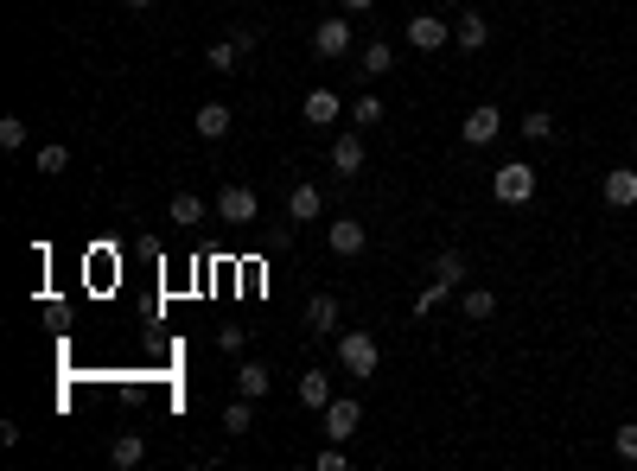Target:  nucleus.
<instances>
[{
    "label": "nucleus",
    "mask_w": 637,
    "mask_h": 471,
    "mask_svg": "<svg viewBox=\"0 0 637 471\" xmlns=\"http://www.w3.org/2000/svg\"><path fill=\"white\" fill-rule=\"evenodd\" d=\"M351 121H357V128H376V121H383V102H376V96H357V102H351Z\"/></svg>",
    "instance_id": "bb28decb"
},
{
    "label": "nucleus",
    "mask_w": 637,
    "mask_h": 471,
    "mask_svg": "<svg viewBox=\"0 0 637 471\" xmlns=\"http://www.w3.org/2000/svg\"><path fill=\"white\" fill-rule=\"evenodd\" d=\"M491 312H497V293H491V287H472V293H466V319H472V325H485Z\"/></svg>",
    "instance_id": "4be33fe9"
},
{
    "label": "nucleus",
    "mask_w": 637,
    "mask_h": 471,
    "mask_svg": "<svg viewBox=\"0 0 637 471\" xmlns=\"http://www.w3.org/2000/svg\"><path fill=\"white\" fill-rule=\"evenodd\" d=\"M64 166H71V147H58V141H51V147H39V172H45V179H58Z\"/></svg>",
    "instance_id": "393cba45"
},
{
    "label": "nucleus",
    "mask_w": 637,
    "mask_h": 471,
    "mask_svg": "<svg viewBox=\"0 0 637 471\" xmlns=\"http://www.w3.org/2000/svg\"><path fill=\"white\" fill-rule=\"evenodd\" d=\"M434 7H440V13H446V7H459V0H434Z\"/></svg>",
    "instance_id": "72a5a7b5"
},
{
    "label": "nucleus",
    "mask_w": 637,
    "mask_h": 471,
    "mask_svg": "<svg viewBox=\"0 0 637 471\" xmlns=\"http://www.w3.org/2000/svg\"><path fill=\"white\" fill-rule=\"evenodd\" d=\"M300 401H306V408H319V414H325V401H332V376L306 370V376H300Z\"/></svg>",
    "instance_id": "a211bd4d"
},
{
    "label": "nucleus",
    "mask_w": 637,
    "mask_h": 471,
    "mask_svg": "<svg viewBox=\"0 0 637 471\" xmlns=\"http://www.w3.org/2000/svg\"><path fill=\"white\" fill-rule=\"evenodd\" d=\"M338 363H344V376H376L383 344H376L370 331H344V338H338Z\"/></svg>",
    "instance_id": "f257e3e1"
},
{
    "label": "nucleus",
    "mask_w": 637,
    "mask_h": 471,
    "mask_svg": "<svg viewBox=\"0 0 637 471\" xmlns=\"http://www.w3.org/2000/svg\"><path fill=\"white\" fill-rule=\"evenodd\" d=\"M313 51L319 58H344V51H351V20H319L313 26Z\"/></svg>",
    "instance_id": "1a4fd4ad"
},
{
    "label": "nucleus",
    "mask_w": 637,
    "mask_h": 471,
    "mask_svg": "<svg viewBox=\"0 0 637 471\" xmlns=\"http://www.w3.org/2000/svg\"><path fill=\"white\" fill-rule=\"evenodd\" d=\"M319 471H344V446H338V440L319 452Z\"/></svg>",
    "instance_id": "2f4dec72"
},
{
    "label": "nucleus",
    "mask_w": 637,
    "mask_h": 471,
    "mask_svg": "<svg viewBox=\"0 0 637 471\" xmlns=\"http://www.w3.org/2000/svg\"><path fill=\"white\" fill-rule=\"evenodd\" d=\"M332 166L344 172V179H357V172H364V141H357V134H338V141H332Z\"/></svg>",
    "instance_id": "2eb2a0df"
},
{
    "label": "nucleus",
    "mask_w": 637,
    "mask_h": 471,
    "mask_svg": "<svg viewBox=\"0 0 637 471\" xmlns=\"http://www.w3.org/2000/svg\"><path fill=\"white\" fill-rule=\"evenodd\" d=\"M236 382H243L249 401H262V395L274 389V370H268V363H243V376H236Z\"/></svg>",
    "instance_id": "6ab92c4d"
},
{
    "label": "nucleus",
    "mask_w": 637,
    "mask_h": 471,
    "mask_svg": "<svg viewBox=\"0 0 637 471\" xmlns=\"http://www.w3.org/2000/svg\"><path fill=\"white\" fill-rule=\"evenodd\" d=\"M236 58H243V45H236V39H217L211 51H204V64H211V71H236Z\"/></svg>",
    "instance_id": "5701e85b"
},
{
    "label": "nucleus",
    "mask_w": 637,
    "mask_h": 471,
    "mask_svg": "<svg viewBox=\"0 0 637 471\" xmlns=\"http://www.w3.org/2000/svg\"><path fill=\"white\" fill-rule=\"evenodd\" d=\"M230 102H198V115H192V128L204 134V141H223V134H230Z\"/></svg>",
    "instance_id": "9b49d317"
},
{
    "label": "nucleus",
    "mask_w": 637,
    "mask_h": 471,
    "mask_svg": "<svg viewBox=\"0 0 637 471\" xmlns=\"http://www.w3.org/2000/svg\"><path fill=\"white\" fill-rule=\"evenodd\" d=\"M0 147H7V153H13V147H26V121H20V115L0 121Z\"/></svg>",
    "instance_id": "c85d7f7f"
},
{
    "label": "nucleus",
    "mask_w": 637,
    "mask_h": 471,
    "mask_svg": "<svg viewBox=\"0 0 637 471\" xmlns=\"http://www.w3.org/2000/svg\"><path fill=\"white\" fill-rule=\"evenodd\" d=\"M491 191H497V204H529V198H536V166H529V160L497 166L491 172Z\"/></svg>",
    "instance_id": "f03ea898"
},
{
    "label": "nucleus",
    "mask_w": 637,
    "mask_h": 471,
    "mask_svg": "<svg viewBox=\"0 0 637 471\" xmlns=\"http://www.w3.org/2000/svg\"><path fill=\"white\" fill-rule=\"evenodd\" d=\"M548 134H555V121H548V109H536V115H523V141H548Z\"/></svg>",
    "instance_id": "cd10ccee"
},
{
    "label": "nucleus",
    "mask_w": 637,
    "mask_h": 471,
    "mask_svg": "<svg viewBox=\"0 0 637 471\" xmlns=\"http://www.w3.org/2000/svg\"><path fill=\"white\" fill-rule=\"evenodd\" d=\"M166 217H172V223H185V230H192V223H204V198H198V191H172Z\"/></svg>",
    "instance_id": "f3484780"
},
{
    "label": "nucleus",
    "mask_w": 637,
    "mask_h": 471,
    "mask_svg": "<svg viewBox=\"0 0 637 471\" xmlns=\"http://www.w3.org/2000/svg\"><path fill=\"white\" fill-rule=\"evenodd\" d=\"M249 427H255V414H249V395H243V401L223 408V433H249Z\"/></svg>",
    "instance_id": "b1692460"
},
{
    "label": "nucleus",
    "mask_w": 637,
    "mask_h": 471,
    "mask_svg": "<svg viewBox=\"0 0 637 471\" xmlns=\"http://www.w3.org/2000/svg\"><path fill=\"white\" fill-rule=\"evenodd\" d=\"M434 281H440V287H459V281H466V255L446 249V255L434 261Z\"/></svg>",
    "instance_id": "aec40b11"
},
{
    "label": "nucleus",
    "mask_w": 637,
    "mask_h": 471,
    "mask_svg": "<svg viewBox=\"0 0 637 471\" xmlns=\"http://www.w3.org/2000/svg\"><path fill=\"white\" fill-rule=\"evenodd\" d=\"M338 115H344V102H338L332 90H313V96L300 102V121H306V128H332Z\"/></svg>",
    "instance_id": "9d476101"
},
{
    "label": "nucleus",
    "mask_w": 637,
    "mask_h": 471,
    "mask_svg": "<svg viewBox=\"0 0 637 471\" xmlns=\"http://www.w3.org/2000/svg\"><path fill=\"white\" fill-rule=\"evenodd\" d=\"M338 7H344V13H370L376 0H338Z\"/></svg>",
    "instance_id": "473e14b6"
},
{
    "label": "nucleus",
    "mask_w": 637,
    "mask_h": 471,
    "mask_svg": "<svg viewBox=\"0 0 637 471\" xmlns=\"http://www.w3.org/2000/svg\"><path fill=\"white\" fill-rule=\"evenodd\" d=\"M446 293H453V287H440V281H434V287H427V293H421V300H415V312H434V306L446 300Z\"/></svg>",
    "instance_id": "7c9ffc66"
},
{
    "label": "nucleus",
    "mask_w": 637,
    "mask_h": 471,
    "mask_svg": "<svg viewBox=\"0 0 637 471\" xmlns=\"http://www.w3.org/2000/svg\"><path fill=\"white\" fill-rule=\"evenodd\" d=\"M325 211V191L319 185H294L287 191V223H313Z\"/></svg>",
    "instance_id": "f8f14e48"
},
{
    "label": "nucleus",
    "mask_w": 637,
    "mask_h": 471,
    "mask_svg": "<svg viewBox=\"0 0 637 471\" xmlns=\"http://www.w3.org/2000/svg\"><path fill=\"white\" fill-rule=\"evenodd\" d=\"M599 198H606L612 211H631L637 204V166H612L606 179H599Z\"/></svg>",
    "instance_id": "0eeeda50"
},
{
    "label": "nucleus",
    "mask_w": 637,
    "mask_h": 471,
    "mask_svg": "<svg viewBox=\"0 0 637 471\" xmlns=\"http://www.w3.org/2000/svg\"><path fill=\"white\" fill-rule=\"evenodd\" d=\"M243 344H249V325H223V331H217V351H230V357H236Z\"/></svg>",
    "instance_id": "c756f323"
},
{
    "label": "nucleus",
    "mask_w": 637,
    "mask_h": 471,
    "mask_svg": "<svg viewBox=\"0 0 637 471\" xmlns=\"http://www.w3.org/2000/svg\"><path fill=\"white\" fill-rule=\"evenodd\" d=\"M325 242H332V255H338V261H351V255H364V249H370V230H364L357 217H338L332 230H325Z\"/></svg>",
    "instance_id": "423d86ee"
},
{
    "label": "nucleus",
    "mask_w": 637,
    "mask_h": 471,
    "mask_svg": "<svg viewBox=\"0 0 637 471\" xmlns=\"http://www.w3.org/2000/svg\"><path fill=\"white\" fill-rule=\"evenodd\" d=\"M306 331H319V338L338 331V300L332 293H313V300H306Z\"/></svg>",
    "instance_id": "ddd939ff"
},
{
    "label": "nucleus",
    "mask_w": 637,
    "mask_h": 471,
    "mask_svg": "<svg viewBox=\"0 0 637 471\" xmlns=\"http://www.w3.org/2000/svg\"><path fill=\"white\" fill-rule=\"evenodd\" d=\"M408 45H415V51H440L446 45V13H415V20H408Z\"/></svg>",
    "instance_id": "6e6552de"
},
{
    "label": "nucleus",
    "mask_w": 637,
    "mask_h": 471,
    "mask_svg": "<svg viewBox=\"0 0 637 471\" xmlns=\"http://www.w3.org/2000/svg\"><path fill=\"white\" fill-rule=\"evenodd\" d=\"M612 452H618L625 465H637V421H625V427L612 433Z\"/></svg>",
    "instance_id": "a878e982"
},
{
    "label": "nucleus",
    "mask_w": 637,
    "mask_h": 471,
    "mask_svg": "<svg viewBox=\"0 0 637 471\" xmlns=\"http://www.w3.org/2000/svg\"><path fill=\"white\" fill-rule=\"evenodd\" d=\"M255 211H262V198H255L249 185H223V191H217V217L236 223V230H243V223H255Z\"/></svg>",
    "instance_id": "7ed1b4c3"
},
{
    "label": "nucleus",
    "mask_w": 637,
    "mask_h": 471,
    "mask_svg": "<svg viewBox=\"0 0 637 471\" xmlns=\"http://www.w3.org/2000/svg\"><path fill=\"white\" fill-rule=\"evenodd\" d=\"M453 39L459 45H466V51H485V39H491V20H485V13H459V20H453Z\"/></svg>",
    "instance_id": "4468645a"
},
{
    "label": "nucleus",
    "mask_w": 637,
    "mask_h": 471,
    "mask_svg": "<svg viewBox=\"0 0 637 471\" xmlns=\"http://www.w3.org/2000/svg\"><path fill=\"white\" fill-rule=\"evenodd\" d=\"M357 427H364V408H357V401L351 395H332V401H325V433H332V440L344 446V440H351V433Z\"/></svg>",
    "instance_id": "39448f33"
},
{
    "label": "nucleus",
    "mask_w": 637,
    "mask_h": 471,
    "mask_svg": "<svg viewBox=\"0 0 637 471\" xmlns=\"http://www.w3.org/2000/svg\"><path fill=\"white\" fill-rule=\"evenodd\" d=\"M497 128H504V115H497V102H478V109H466V121H459V134H466V147H491Z\"/></svg>",
    "instance_id": "20e7f679"
},
{
    "label": "nucleus",
    "mask_w": 637,
    "mask_h": 471,
    "mask_svg": "<svg viewBox=\"0 0 637 471\" xmlns=\"http://www.w3.org/2000/svg\"><path fill=\"white\" fill-rule=\"evenodd\" d=\"M357 64H364V77H389V64H395V51H389L383 39H376V45H364V58H357Z\"/></svg>",
    "instance_id": "412c9836"
},
{
    "label": "nucleus",
    "mask_w": 637,
    "mask_h": 471,
    "mask_svg": "<svg viewBox=\"0 0 637 471\" xmlns=\"http://www.w3.org/2000/svg\"><path fill=\"white\" fill-rule=\"evenodd\" d=\"M109 459L122 465V471H134V465L147 459V440H141V433H115V440H109Z\"/></svg>",
    "instance_id": "dca6fc26"
},
{
    "label": "nucleus",
    "mask_w": 637,
    "mask_h": 471,
    "mask_svg": "<svg viewBox=\"0 0 637 471\" xmlns=\"http://www.w3.org/2000/svg\"><path fill=\"white\" fill-rule=\"evenodd\" d=\"M128 7H153V0H128Z\"/></svg>",
    "instance_id": "f704fd0d"
}]
</instances>
